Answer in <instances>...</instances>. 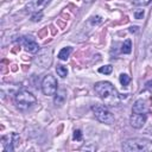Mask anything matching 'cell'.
I'll list each match as a JSON object with an SVG mask.
<instances>
[{
  "instance_id": "cell-1",
  "label": "cell",
  "mask_w": 152,
  "mask_h": 152,
  "mask_svg": "<svg viewBox=\"0 0 152 152\" xmlns=\"http://www.w3.org/2000/svg\"><path fill=\"white\" fill-rule=\"evenodd\" d=\"M94 89H95V93L104 101V103L107 106L114 107L119 103L120 96L112 83H109L107 81H101L94 86Z\"/></svg>"
},
{
  "instance_id": "cell-2",
  "label": "cell",
  "mask_w": 152,
  "mask_h": 152,
  "mask_svg": "<svg viewBox=\"0 0 152 152\" xmlns=\"http://www.w3.org/2000/svg\"><path fill=\"white\" fill-rule=\"evenodd\" d=\"M36 102V96L27 90H20L15 94V104L20 109H27Z\"/></svg>"
},
{
  "instance_id": "cell-3",
  "label": "cell",
  "mask_w": 152,
  "mask_h": 152,
  "mask_svg": "<svg viewBox=\"0 0 152 152\" xmlns=\"http://www.w3.org/2000/svg\"><path fill=\"white\" fill-rule=\"evenodd\" d=\"M93 113L95 115V118L102 122V124H107V125H112L114 122V115L108 110V108L103 104H95L93 106Z\"/></svg>"
},
{
  "instance_id": "cell-4",
  "label": "cell",
  "mask_w": 152,
  "mask_h": 152,
  "mask_svg": "<svg viewBox=\"0 0 152 152\" xmlns=\"http://www.w3.org/2000/svg\"><path fill=\"white\" fill-rule=\"evenodd\" d=\"M122 150L126 152H140L148 150V141L139 138L128 139L122 144Z\"/></svg>"
},
{
  "instance_id": "cell-5",
  "label": "cell",
  "mask_w": 152,
  "mask_h": 152,
  "mask_svg": "<svg viewBox=\"0 0 152 152\" xmlns=\"http://www.w3.org/2000/svg\"><path fill=\"white\" fill-rule=\"evenodd\" d=\"M57 80L55 76L52 75H46L44 78H43V82H42V90L44 93V95H55L56 91H57Z\"/></svg>"
},
{
  "instance_id": "cell-6",
  "label": "cell",
  "mask_w": 152,
  "mask_h": 152,
  "mask_svg": "<svg viewBox=\"0 0 152 152\" xmlns=\"http://www.w3.org/2000/svg\"><path fill=\"white\" fill-rule=\"evenodd\" d=\"M1 142L4 146V150L6 152H11L15 150V144L19 142V135L15 133H8L1 138Z\"/></svg>"
},
{
  "instance_id": "cell-7",
  "label": "cell",
  "mask_w": 152,
  "mask_h": 152,
  "mask_svg": "<svg viewBox=\"0 0 152 152\" xmlns=\"http://www.w3.org/2000/svg\"><path fill=\"white\" fill-rule=\"evenodd\" d=\"M23 44H24V46H25V50H26L27 52H30V53H36V52L39 51V45H38V43H37V42L34 40V38L31 37V36L24 37V38H23Z\"/></svg>"
},
{
  "instance_id": "cell-8",
  "label": "cell",
  "mask_w": 152,
  "mask_h": 152,
  "mask_svg": "<svg viewBox=\"0 0 152 152\" xmlns=\"http://www.w3.org/2000/svg\"><path fill=\"white\" fill-rule=\"evenodd\" d=\"M146 122V115L145 114H139V113H134L131 118H129V124L132 127L134 128H141Z\"/></svg>"
},
{
  "instance_id": "cell-9",
  "label": "cell",
  "mask_w": 152,
  "mask_h": 152,
  "mask_svg": "<svg viewBox=\"0 0 152 152\" xmlns=\"http://www.w3.org/2000/svg\"><path fill=\"white\" fill-rule=\"evenodd\" d=\"M148 112V106L147 103L142 100V99H139L134 102L133 104V113H139V114H145Z\"/></svg>"
},
{
  "instance_id": "cell-10",
  "label": "cell",
  "mask_w": 152,
  "mask_h": 152,
  "mask_svg": "<svg viewBox=\"0 0 152 152\" xmlns=\"http://www.w3.org/2000/svg\"><path fill=\"white\" fill-rule=\"evenodd\" d=\"M48 2H49V0H32V4L27 5V8H30L28 11L36 10V11L38 12V11L43 10V8L46 6Z\"/></svg>"
},
{
  "instance_id": "cell-11",
  "label": "cell",
  "mask_w": 152,
  "mask_h": 152,
  "mask_svg": "<svg viewBox=\"0 0 152 152\" xmlns=\"http://www.w3.org/2000/svg\"><path fill=\"white\" fill-rule=\"evenodd\" d=\"M65 99H66L65 91H64L63 89H61V90H57V94H56V96H55V101H53V102H55L56 106H62V104L64 103Z\"/></svg>"
},
{
  "instance_id": "cell-12",
  "label": "cell",
  "mask_w": 152,
  "mask_h": 152,
  "mask_svg": "<svg viewBox=\"0 0 152 152\" xmlns=\"http://www.w3.org/2000/svg\"><path fill=\"white\" fill-rule=\"evenodd\" d=\"M71 51H72V49H71L70 46L63 48V49L59 51V53H58V58H59V59H62V61H66V59H68V57L70 56Z\"/></svg>"
},
{
  "instance_id": "cell-13",
  "label": "cell",
  "mask_w": 152,
  "mask_h": 152,
  "mask_svg": "<svg viewBox=\"0 0 152 152\" xmlns=\"http://www.w3.org/2000/svg\"><path fill=\"white\" fill-rule=\"evenodd\" d=\"M131 51H132V42H131V39H126L124 42L122 46H121V52H124V53H131Z\"/></svg>"
},
{
  "instance_id": "cell-14",
  "label": "cell",
  "mask_w": 152,
  "mask_h": 152,
  "mask_svg": "<svg viewBox=\"0 0 152 152\" xmlns=\"http://www.w3.org/2000/svg\"><path fill=\"white\" fill-rule=\"evenodd\" d=\"M56 71H57L58 76H61V77H65L68 75V70H66V68L64 65H57Z\"/></svg>"
},
{
  "instance_id": "cell-15",
  "label": "cell",
  "mask_w": 152,
  "mask_h": 152,
  "mask_svg": "<svg viewBox=\"0 0 152 152\" xmlns=\"http://www.w3.org/2000/svg\"><path fill=\"white\" fill-rule=\"evenodd\" d=\"M129 82H131V77H129L127 74H121V75H120V83H121L124 87L128 86Z\"/></svg>"
},
{
  "instance_id": "cell-16",
  "label": "cell",
  "mask_w": 152,
  "mask_h": 152,
  "mask_svg": "<svg viewBox=\"0 0 152 152\" xmlns=\"http://www.w3.org/2000/svg\"><path fill=\"white\" fill-rule=\"evenodd\" d=\"M112 71H113V66H112V65H104V66H101V68L99 69V72L106 74V75L110 74Z\"/></svg>"
},
{
  "instance_id": "cell-17",
  "label": "cell",
  "mask_w": 152,
  "mask_h": 152,
  "mask_svg": "<svg viewBox=\"0 0 152 152\" xmlns=\"http://www.w3.org/2000/svg\"><path fill=\"white\" fill-rule=\"evenodd\" d=\"M42 18H43V13H42L40 11L31 15V20H32V21H39Z\"/></svg>"
},
{
  "instance_id": "cell-18",
  "label": "cell",
  "mask_w": 152,
  "mask_h": 152,
  "mask_svg": "<svg viewBox=\"0 0 152 152\" xmlns=\"http://www.w3.org/2000/svg\"><path fill=\"white\" fill-rule=\"evenodd\" d=\"M151 2V0H133V4L137 6H145L148 5Z\"/></svg>"
},
{
  "instance_id": "cell-19",
  "label": "cell",
  "mask_w": 152,
  "mask_h": 152,
  "mask_svg": "<svg viewBox=\"0 0 152 152\" xmlns=\"http://www.w3.org/2000/svg\"><path fill=\"white\" fill-rule=\"evenodd\" d=\"M144 14H145L144 10H137V11L134 12V18H135V19H142V18H144Z\"/></svg>"
},
{
  "instance_id": "cell-20",
  "label": "cell",
  "mask_w": 152,
  "mask_h": 152,
  "mask_svg": "<svg viewBox=\"0 0 152 152\" xmlns=\"http://www.w3.org/2000/svg\"><path fill=\"white\" fill-rule=\"evenodd\" d=\"M74 140H77V141H81L82 140V133H81V131L80 129H76L75 132H74Z\"/></svg>"
},
{
  "instance_id": "cell-21",
  "label": "cell",
  "mask_w": 152,
  "mask_h": 152,
  "mask_svg": "<svg viewBox=\"0 0 152 152\" xmlns=\"http://www.w3.org/2000/svg\"><path fill=\"white\" fill-rule=\"evenodd\" d=\"M146 87H147L148 89H152V81H148V82H146Z\"/></svg>"
},
{
  "instance_id": "cell-22",
  "label": "cell",
  "mask_w": 152,
  "mask_h": 152,
  "mask_svg": "<svg viewBox=\"0 0 152 152\" xmlns=\"http://www.w3.org/2000/svg\"><path fill=\"white\" fill-rule=\"evenodd\" d=\"M137 28H138L137 26H132V27H129V31L131 32H137Z\"/></svg>"
},
{
  "instance_id": "cell-23",
  "label": "cell",
  "mask_w": 152,
  "mask_h": 152,
  "mask_svg": "<svg viewBox=\"0 0 152 152\" xmlns=\"http://www.w3.org/2000/svg\"><path fill=\"white\" fill-rule=\"evenodd\" d=\"M86 1H87V2H90V1H93V0H86Z\"/></svg>"
}]
</instances>
